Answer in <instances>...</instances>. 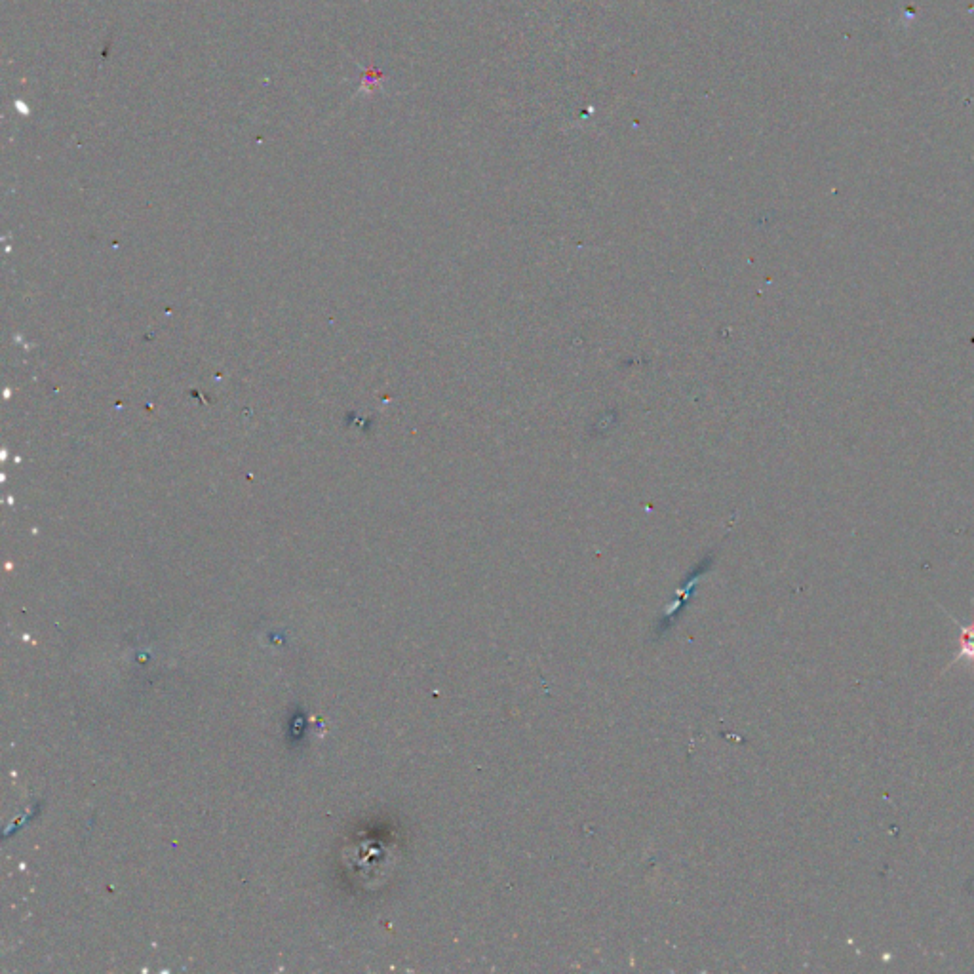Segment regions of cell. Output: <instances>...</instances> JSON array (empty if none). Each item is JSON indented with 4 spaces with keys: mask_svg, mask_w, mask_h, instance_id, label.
Segmentation results:
<instances>
[{
    "mask_svg": "<svg viewBox=\"0 0 974 974\" xmlns=\"http://www.w3.org/2000/svg\"><path fill=\"white\" fill-rule=\"evenodd\" d=\"M961 638H959V651L955 653L954 661L948 664L954 666L955 663L959 661H967V663L974 664V613H973V623L969 626H961Z\"/></svg>",
    "mask_w": 974,
    "mask_h": 974,
    "instance_id": "cell-1",
    "label": "cell"
}]
</instances>
